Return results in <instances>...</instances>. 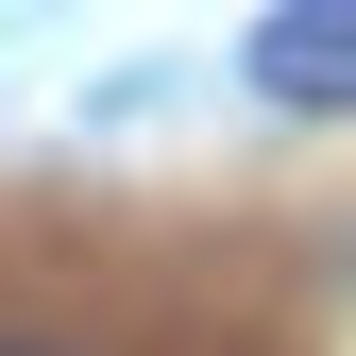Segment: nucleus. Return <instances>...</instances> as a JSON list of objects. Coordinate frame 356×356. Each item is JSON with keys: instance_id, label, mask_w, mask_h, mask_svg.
<instances>
[{"instance_id": "nucleus-1", "label": "nucleus", "mask_w": 356, "mask_h": 356, "mask_svg": "<svg viewBox=\"0 0 356 356\" xmlns=\"http://www.w3.org/2000/svg\"><path fill=\"white\" fill-rule=\"evenodd\" d=\"M238 68H254V102H289V119H356V0H272Z\"/></svg>"}, {"instance_id": "nucleus-2", "label": "nucleus", "mask_w": 356, "mask_h": 356, "mask_svg": "<svg viewBox=\"0 0 356 356\" xmlns=\"http://www.w3.org/2000/svg\"><path fill=\"white\" fill-rule=\"evenodd\" d=\"M0 356H85V339H34V323H0Z\"/></svg>"}]
</instances>
